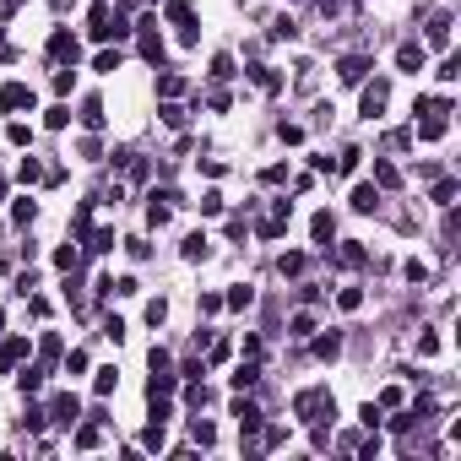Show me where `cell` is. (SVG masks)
I'll use <instances>...</instances> for the list:
<instances>
[{
  "mask_svg": "<svg viewBox=\"0 0 461 461\" xmlns=\"http://www.w3.org/2000/svg\"><path fill=\"white\" fill-rule=\"evenodd\" d=\"M294 413L304 423H320V418H336V401H331L326 385H315V391H298V397H294Z\"/></svg>",
  "mask_w": 461,
  "mask_h": 461,
  "instance_id": "cell-1",
  "label": "cell"
},
{
  "mask_svg": "<svg viewBox=\"0 0 461 461\" xmlns=\"http://www.w3.org/2000/svg\"><path fill=\"white\" fill-rule=\"evenodd\" d=\"M163 17L174 22V27H179V39H185V43H195V39H201V27H195V11H190V0H168V6H163Z\"/></svg>",
  "mask_w": 461,
  "mask_h": 461,
  "instance_id": "cell-2",
  "label": "cell"
},
{
  "mask_svg": "<svg viewBox=\"0 0 461 461\" xmlns=\"http://www.w3.org/2000/svg\"><path fill=\"white\" fill-rule=\"evenodd\" d=\"M385 104H391V82H385V76L364 82V98H358V109H364L369 120H380V114H385Z\"/></svg>",
  "mask_w": 461,
  "mask_h": 461,
  "instance_id": "cell-3",
  "label": "cell"
},
{
  "mask_svg": "<svg viewBox=\"0 0 461 461\" xmlns=\"http://www.w3.org/2000/svg\"><path fill=\"white\" fill-rule=\"evenodd\" d=\"M142 60H152V65H163V33H158V17H142Z\"/></svg>",
  "mask_w": 461,
  "mask_h": 461,
  "instance_id": "cell-4",
  "label": "cell"
},
{
  "mask_svg": "<svg viewBox=\"0 0 461 461\" xmlns=\"http://www.w3.org/2000/svg\"><path fill=\"white\" fill-rule=\"evenodd\" d=\"M49 60H60V65H76V60H82V43L71 39L65 27H60V33H49Z\"/></svg>",
  "mask_w": 461,
  "mask_h": 461,
  "instance_id": "cell-5",
  "label": "cell"
},
{
  "mask_svg": "<svg viewBox=\"0 0 461 461\" xmlns=\"http://www.w3.org/2000/svg\"><path fill=\"white\" fill-rule=\"evenodd\" d=\"M0 109H6V114L33 109V87H27V82H6V87H0Z\"/></svg>",
  "mask_w": 461,
  "mask_h": 461,
  "instance_id": "cell-6",
  "label": "cell"
},
{
  "mask_svg": "<svg viewBox=\"0 0 461 461\" xmlns=\"http://www.w3.org/2000/svg\"><path fill=\"white\" fill-rule=\"evenodd\" d=\"M49 423H65V429L76 423V397H71V391H60V397L49 401Z\"/></svg>",
  "mask_w": 461,
  "mask_h": 461,
  "instance_id": "cell-7",
  "label": "cell"
},
{
  "mask_svg": "<svg viewBox=\"0 0 461 461\" xmlns=\"http://www.w3.org/2000/svg\"><path fill=\"white\" fill-rule=\"evenodd\" d=\"M310 233H315V245H320V250H331V239H336V217H331V212H315Z\"/></svg>",
  "mask_w": 461,
  "mask_h": 461,
  "instance_id": "cell-8",
  "label": "cell"
},
{
  "mask_svg": "<svg viewBox=\"0 0 461 461\" xmlns=\"http://www.w3.org/2000/svg\"><path fill=\"white\" fill-rule=\"evenodd\" d=\"M336 71H342V82H348V87H358L364 76H369V55H348Z\"/></svg>",
  "mask_w": 461,
  "mask_h": 461,
  "instance_id": "cell-9",
  "label": "cell"
},
{
  "mask_svg": "<svg viewBox=\"0 0 461 461\" xmlns=\"http://www.w3.org/2000/svg\"><path fill=\"white\" fill-rule=\"evenodd\" d=\"M397 65H401V71H413V76H418L423 65H429V55H423V43H401V49H397Z\"/></svg>",
  "mask_w": 461,
  "mask_h": 461,
  "instance_id": "cell-10",
  "label": "cell"
},
{
  "mask_svg": "<svg viewBox=\"0 0 461 461\" xmlns=\"http://www.w3.org/2000/svg\"><path fill=\"white\" fill-rule=\"evenodd\" d=\"M233 418H239L245 434H255V429H261V407H255V401H233Z\"/></svg>",
  "mask_w": 461,
  "mask_h": 461,
  "instance_id": "cell-11",
  "label": "cell"
},
{
  "mask_svg": "<svg viewBox=\"0 0 461 461\" xmlns=\"http://www.w3.org/2000/svg\"><path fill=\"white\" fill-rule=\"evenodd\" d=\"M418 136L423 142H440L445 136V109H429V120H418Z\"/></svg>",
  "mask_w": 461,
  "mask_h": 461,
  "instance_id": "cell-12",
  "label": "cell"
},
{
  "mask_svg": "<svg viewBox=\"0 0 461 461\" xmlns=\"http://www.w3.org/2000/svg\"><path fill=\"white\" fill-rule=\"evenodd\" d=\"M22 353H27V336H6V342H0V369H11Z\"/></svg>",
  "mask_w": 461,
  "mask_h": 461,
  "instance_id": "cell-13",
  "label": "cell"
},
{
  "mask_svg": "<svg viewBox=\"0 0 461 461\" xmlns=\"http://www.w3.org/2000/svg\"><path fill=\"white\" fill-rule=\"evenodd\" d=\"M43 375H49V369H43V364H39V369H22V375H17L22 397H39V391H43Z\"/></svg>",
  "mask_w": 461,
  "mask_h": 461,
  "instance_id": "cell-14",
  "label": "cell"
},
{
  "mask_svg": "<svg viewBox=\"0 0 461 461\" xmlns=\"http://www.w3.org/2000/svg\"><path fill=\"white\" fill-rule=\"evenodd\" d=\"M375 185H380V190H397V185H401L397 163H385V158H380V163H375Z\"/></svg>",
  "mask_w": 461,
  "mask_h": 461,
  "instance_id": "cell-15",
  "label": "cell"
},
{
  "mask_svg": "<svg viewBox=\"0 0 461 461\" xmlns=\"http://www.w3.org/2000/svg\"><path fill=\"white\" fill-rule=\"evenodd\" d=\"M429 43H434V49H445V43H450V17H445V11L429 22Z\"/></svg>",
  "mask_w": 461,
  "mask_h": 461,
  "instance_id": "cell-16",
  "label": "cell"
},
{
  "mask_svg": "<svg viewBox=\"0 0 461 461\" xmlns=\"http://www.w3.org/2000/svg\"><path fill=\"white\" fill-rule=\"evenodd\" d=\"M375 207H380V190L375 185H358L353 190V212H375Z\"/></svg>",
  "mask_w": 461,
  "mask_h": 461,
  "instance_id": "cell-17",
  "label": "cell"
},
{
  "mask_svg": "<svg viewBox=\"0 0 461 461\" xmlns=\"http://www.w3.org/2000/svg\"><path fill=\"white\" fill-rule=\"evenodd\" d=\"M207 255H212L207 233H190V239H185V261H207Z\"/></svg>",
  "mask_w": 461,
  "mask_h": 461,
  "instance_id": "cell-18",
  "label": "cell"
},
{
  "mask_svg": "<svg viewBox=\"0 0 461 461\" xmlns=\"http://www.w3.org/2000/svg\"><path fill=\"white\" fill-rule=\"evenodd\" d=\"M255 380H261V369H255V364H239V369H233V391H250Z\"/></svg>",
  "mask_w": 461,
  "mask_h": 461,
  "instance_id": "cell-19",
  "label": "cell"
},
{
  "mask_svg": "<svg viewBox=\"0 0 461 461\" xmlns=\"http://www.w3.org/2000/svg\"><path fill=\"white\" fill-rule=\"evenodd\" d=\"M98 440H104V429H98V423H82V429H76V450H92Z\"/></svg>",
  "mask_w": 461,
  "mask_h": 461,
  "instance_id": "cell-20",
  "label": "cell"
},
{
  "mask_svg": "<svg viewBox=\"0 0 461 461\" xmlns=\"http://www.w3.org/2000/svg\"><path fill=\"white\" fill-rule=\"evenodd\" d=\"M304 266H310V261H304V255H298V250H288V255H282V261H277V272H282V277H298V272H304Z\"/></svg>",
  "mask_w": 461,
  "mask_h": 461,
  "instance_id": "cell-21",
  "label": "cell"
},
{
  "mask_svg": "<svg viewBox=\"0 0 461 461\" xmlns=\"http://www.w3.org/2000/svg\"><path fill=\"white\" fill-rule=\"evenodd\" d=\"M82 125H87V130L104 125V104H98V98H87V104H82Z\"/></svg>",
  "mask_w": 461,
  "mask_h": 461,
  "instance_id": "cell-22",
  "label": "cell"
},
{
  "mask_svg": "<svg viewBox=\"0 0 461 461\" xmlns=\"http://www.w3.org/2000/svg\"><path fill=\"white\" fill-rule=\"evenodd\" d=\"M190 434H195V445H217V429L207 418H190Z\"/></svg>",
  "mask_w": 461,
  "mask_h": 461,
  "instance_id": "cell-23",
  "label": "cell"
},
{
  "mask_svg": "<svg viewBox=\"0 0 461 461\" xmlns=\"http://www.w3.org/2000/svg\"><path fill=\"white\" fill-rule=\"evenodd\" d=\"M158 92H163V98H179V92H185V76H179V71H168L163 82H158Z\"/></svg>",
  "mask_w": 461,
  "mask_h": 461,
  "instance_id": "cell-24",
  "label": "cell"
},
{
  "mask_svg": "<svg viewBox=\"0 0 461 461\" xmlns=\"http://www.w3.org/2000/svg\"><path fill=\"white\" fill-rule=\"evenodd\" d=\"M43 125H49V130H65V125H71V109H65V104H55L49 114H43Z\"/></svg>",
  "mask_w": 461,
  "mask_h": 461,
  "instance_id": "cell-25",
  "label": "cell"
},
{
  "mask_svg": "<svg viewBox=\"0 0 461 461\" xmlns=\"http://www.w3.org/2000/svg\"><path fill=\"white\" fill-rule=\"evenodd\" d=\"M336 353H342V336H320V342H315V358H336Z\"/></svg>",
  "mask_w": 461,
  "mask_h": 461,
  "instance_id": "cell-26",
  "label": "cell"
},
{
  "mask_svg": "<svg viewBox=\"0 0 461 461\" xmlns=\"http://www.w3.org/2000/svg\"><path fill=\"white\" fill-rule=\"evenodd\" d=\"M114 385H120V375H114V369H98V375H92V391H98V397H109Z\"/></svg>",
  "mask_w": 461,
  "mask_h": 461,
  "instance_id": "cell-27",
  "label": "cell"
},
{
  "mask_svg": "<svg viewBox=\"0 0 461 461\" xmlns=\"http://www.w3.org/2000/svg\"><path fill=\"white\" fill-rule=\"evenodd\" d=\"M87 250H92V255H109V250H114V228H98V233H92V245H87Z\"/></svg>",
  "mask_w": 461,
  "mask_h": 461,
  "instance_id": "cell-28",
  "label": "cell"
},
{
  "mask_svg": "<svg viewBox=\"0 0 461 461\" xmlns=\"http://www.w3.org/2000/svg\"><path fill=\"white\" fill-rule=\"evenodd\" d=\"M158 114H163V125H174V130H179V125H185V109H179V104H174V98H168V104H163V109H158Z\"/></svg>",
  "mask_w": 461,
  "mask_h": 461,
  "instance_id": "cell-29",
  "label": "cell"
},
{
  "mask_svg": "<svg viewBox=\"0 0 461 461\" xmlns=\"http://www.w3.org/2000/svg\"><path fill=\"white\" fill-rule=\"evenodd\" d=\"M142 445H147V450H163V423H158V418L147 423V434H142Z\"/></svg>",
  "mask_w": 461,
  "mask_h": 461,
  "instance_id": "cell-30",
  "label": "cell"
},
{
  "mask_svg": "<svg viewBox=\"0 0 461 461\" xmlns=\"http://www.w3.org/2000/svg\"><path fill=\"white\" fill-rule=\"evenodd\" d=\"M104 336H109V342H125V320H120V315H109V320H104Z\"/></svg>",
  "mask_w": 461,
  "mask_h": 461,
  "instance_id": "cell-31",
  "label": "cell"
},
{
  "mask_svg": "<svg viewBox=\"0 0 461 461\" xmlns=\"http://www.w3.org/2000/svg\"><path fill=\"white\" fill-rule=\"evenodd\" d=\"M250 288H228V298H223V304H233V310H250Z\"/></svg>",
  "mask_w": 461,
  "mask_h": 461,
  "instance_id": "cell-32",
  "label": "cell"
},
{
  "mask_svg": "<svg viewBox=\"0 0 461 461\" xmlns=\"http://www.w3.org/2000/svg\"><path fill=\"white\" fill-rule=\"evenodd\" d=\"M92 71H120V49H104V55L92 60Z\"/></svg>",
  "mask_w": 461,
  "mask_h": 461,
  "instance_id": "cell-33",
  "label": "cell"
},
{
  "mask_svg": "<svg viewBox=\"0 0 461 461\" xmlns=\"http://www.w3.org/2000/svg\"><path fill=\"white\" fill-rule=\"evenodd\" d=\"M434 201H440V207H450V201H456V179H440V185H434Z\"/></svg>",
  "mask_w": 461,
  "mask_h": 461,
  "instance_id": "cell-34",
  "label": "cell"
},
{
  "mask_svg": "<svg viewBox=\"0 0 461 461\" xmlns=\"http://www.w3.org/2000/svg\"><path fill=\"white\" fill-rule=\"evenodd\" d=\"M11 217H17L22 228H27V223H33V217H39V207H33V201H17V207H11Z\"/></svg>",
  "mask_w": 461,
  "mask_h": 461,
  "instance_id": "cell-35",
  "label": "cell"
},
{
  "mask_svg": "<svg viewBox=\"0 0 461 461\" xmlns=\"http://www.w3.org/2000/svg\"><path fill=\"white\" fill-rule=\"evenodd\" d=\"M55 266H60V272H71V266H76V245H60V250H55Z\"/></svg>",
  "mask_w": 461,
  "mask_h": 461,
  "instance_id": "cell-36",
  "label": "cell"
},
{
  "mask_svg": "<svg viewBox=\"0 0 461 461\" xmlns=\"http://www.w3.org/2000/svg\"><path fill=\"white\" fill-rule=\"evenodd\" d=\"M358 158H364L358 147H342V158H336V168H342V174H353V168H358Z\"/></svg>",
  "mask_w": 461,
  "mask_h": 461,
  "instance_id": "cell-37",
  "label": "cell"
},
{
  "mask_svg": "<svg viewBox=\"0 0 461 461\" xmlns=\"http://www.w3.org/2000/svg\"><path fill=\"white\" fill-rule=\"evenodd\" d=\"M212 76H217V82H228V76H233V60H228V55H217V60H212Z\"/></svg>",
  "mask_w": 461,
  "mask_h": 461,
  "instance_id": "cell-38",
  "label": "cell"
},
{
  "mask_svg": "<svg viewBox=\"0 0 461 461\" xmlns=\"http://www.w3.org/2000/svg\"><path fill=\"white\" fill-rule=\"evenodd\" d=\"M418 353H423V358H434V353H440V336L423 331V336H418Z\"/></svg>",
  "mask_w": 461,
  "mask_h": 461,
  "instance_id": "cell-39",
  "label": "cell"
},
{
  "mask_svg": "<svg viewBox=\"0 0 461 461\" xmlns=\"http://www.w3.org/2000/svg\"><path fill=\"white\" fill-rule=\"evenodd\" d=\"M71 82H76V71H71V65H60V71H55V92H71Z\"/></svg>",
  "mask_w": 461,
  "mask_h": 461,
  "instance_id": "cell-40",
  "label": "cell"
},
{
  "mask_svg": "<svg viewBox=\"0 0 461 461\" xmlns=\"http://www.w3.org/2000/svg\"><path fill=\"white\" fill-rule=\"evenodd\" d=\"M401 272H407V282H429V266H423V261H407Z\"/></svg>",
  "mask_w": 461,
  "mask_h": 461,
  "instance_id": "cell-41",
  "label": "cell"
},
{
  "mask_svg": "<svg viewBox=\"0 0 461 461\" xmlns=\"http://www.w3.org/2000/svg\"><path fill=\"white\" fill-rule=\"evenodd\" d=\"M201 212H207V217H217V212H223V195H217V190H207V195H201Z\"/></svg>",
  "mask_w": 461,
  "mask_h": 461,
  "instance_id": "cell-42",
  "label": "cell"
},
{
  "mask_svg": "<svg viewBox=\"0 0 461 461\" xmlns=\"http://www.w3.org/2000/svg\"><path fill=\"white\" fill-rule=\"evenodd\" d=\"M336 304H342V310H358V304H364V294H358V288H342V294H336Z\"/></svg>",
  "mask_w": 461,
  "mask_h": 461,
  "instance_id": "cell-43",
  "label": "cell"
},
{
  "mask_svg": "<svg viewBox=\"0 0 461 461\" xmlns=\"http://www.w3.org/2000/svg\"><path fill=\"white\" fill-rule=\"evenodd\" d=\"M294 33H298V27H294L288 17H277V22H272V39H294Z\"/></svg>",
  "mask_w": 461,
  "mask_h": 461,
  "instance_id": "cell-44",
  "label": "cell"
},
{
  "mask_svg": "<svg viewBox=\"0 0 461 461\" xmlns=\"http://www.w3.org/2000/svg\"><path fill=\"white\" fill-rule=\"evenodd\" d=\"M250 76H255V87H266V92H272V87H277V76H272V71H266V65H255Z\"/></svg>",
  "mask_w": 461,
  "mask_h": 461,
  "instance_id": "cell-45",
  "label": "cell"
},
{
  "mask_svg": "<svg viewBox=\"0 0 461 461\" xmlns=\"http://www.w3.org/2000/svg\"><path fill=\"white\" fill-rule=\"evenodd\" d=\"M6 136H11V147H27V142H33V130H27V125H11Z\"/></svg>",
  "mask_w": 461,
  "mask_h": 461,
  "instance_id": "cell-46",
  "label": "cell"
},
{
  "mask_svg": "<svg viewBox=\"0 0 461 461\" xmlns=\"http://www.w3.org/2000/svg\"><path fill=\"white\" fill-rule=\"evenodd\" d=\"M277 136H282V142L294 147V142H304V125H288V120H282V130H277Z\"/></svg>",
  "mask_w": 461,
  "mask_h": 461,
  "instance_id": "cell-47",
  "label": "cell"
},
{
  "mask_svg": "<svg viewBox=\"0 0 461 461\" xmlns=\"http://www.w3.org/2000/svg\"><path fill=\"white\" fill-rule=\"evenodd\" d=\"M261 179H266V185H282V179H288V163H272L266 174H261Z\"/></svg>",
  "mask_w": 461,
  "mask_h": 461,
  "instance_id": "cell-48",
  "label": "cell"
},
{
  "mask_svg": "<svg viewBox=\"0 0 461 461\" xmlns=\"http://www.w3.org/2000/svg\"><path fill=\"white\" fill-rule=\"evenodd\" d=\"M385 407H401V391H397V385H385V391H380V413H385Z\"/></svg>",
  "mask_w": 461,
  "mask_h": 461,
  "instance_id": "cell-49",
  "label": "cell"
},
{
  "mask_svg": "<svg viewBox=\"0 0 461 461\" xmlns=\"http://www.w3.org/2000/svg\"><path fill=\"white\" fill-rule=\"evenodd\" d=\"M342 266H364V250H358V245H342Z\"/></svg>",
  "mask_w": 461,
  "mask_h": 461,
  "instance_id": "cell-50",
  "label": "cell"
},
{
  "mask_svg": "<svg viewBox=\"0 0 461 461\" xmlns=\"http://www.w3.org/2000/svg\"><path fill=\"white\" fill-rule=\"evenodd\" d=\"M358 418H364V429H380V401H369V407H364Z\"/></svg>",
  "mask_w": 461,
  "mask_h": 461,
  "instance_id": "cell-51",
  "label": "cell"
},
{
  "mask_svg": "<svg viewBox=\"0 0 461 461\" xmlns=\"http://www.w3.org/2000/svg\"><path fill=\"white\" fill-rule=\"evenodd\" d=\"M163 315H168V304H163V298H152V304H147V320H152V326H163Z\"/></svg>",
  "mask_w": 461,
  "mask_h": 461,
  "instance_id": "cell-52",
  "label": "cell"
},
{
  "mask_svg": "<svg viewBox=\"0 0 461 461\" xmlns=\"http://www.w3.org/2000/svg\"><path fill=\"white\" fill-rule=\"evenodd\" d=\"M456 76H461V60H456V55H450V60L440 65V82H456Z\"/></svg>",
  "mask_w": 461,
  "mask_h": 461,
  "instance_id": "cell-53",
  "label": "cell"
},
{
  "mask_svg": "<svg viewBox=\"0 0 461 461\" xmlns=\"http://www.w3.org/2000/svg\"><path fill=\"white\" fill-rule=\"evenodd\" d=\"M315 331V315H294V336H310Z\"/></svg>",
  "mask_w": 461,
  "mask_h": 461,
  "instance_id": "cell-54",
  "label": "cell"
},
{
  "mask_svg": "<svg viewBox=\"0 0 461 461\" xmlns=\"http://www.w3.org/2000/svg\"><path fill=\"white\" fill-rule=\"evenodd\" d=\"M223 310V294H201V315H217Z\"/></svg>",
  "mask_w": 461,
  "mask_h": 461,
  "instance_id": "cell-55",
  "label": "cell"
},
{
  "mask_svg": "<svg viewBox=\"0 0 461 461\" xmlns=\"http://www.w3.org/2000/svg\"><path fill=\"white\" fill-rule=\"evenodd\" d=\"M0 49H6V33H0Z\"/></svg>",
  "mask_w": 461,
  "mask_h": 461,
  "instance_id": "cell-56",
  "label": "cell"
},
{
  "mask_svg": "<svg viewBox=\"0 0 461 461\" xmlns=\"http://www.w3.org/2000/svg\"><path fill=\"white\" fill-rule=\"evenodd\" d=\"M0 320H6V315H0Z\"/></svg>",
  "mask_w": 461,
  "mask_h": 461,
  "instance_id": "cell-57",
  "label": "cell"
}]
</instances>
